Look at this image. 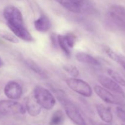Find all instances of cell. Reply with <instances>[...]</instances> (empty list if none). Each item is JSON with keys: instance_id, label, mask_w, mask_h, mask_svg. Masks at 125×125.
<instances>
[{"instance_id": "1", "label": "cell", "mask_w": 125, "mask_h": 125, "mask_svg": "<svg viewBox=\"0 0 125 125\" xmlns=\"http://www.w3.org/2000/svg\"><path fill=\"white\" fill-rule=\"evenodd\" d=\"M3 16L7 26L17 37L28 42L34 41L33 37L24 26L23 15L19 9L11 5L6 6Z\"/></svg>"}, {"instance_id": "2", "label": "cell", "mask_w": 125, "mask_h": 125, "mask_svg": "<svg viewBox=\"0 0 125 125\" xmlns=\"http://www.w3.org/2000/svg\"><path fill=\"white\" fill-rule=\"evenodd\" d=\"M55 93L58 100L63 106L68 118L77 125H86V122L78 107L73 102L68 100L65 93L61 90H56Z\"/></svg>"}, {"instance_id": "3", "label": "cell", "mask_w": 125, "mask_h": 125, "mask_svg": "<svg viewBox=\"0 0 125 125\" xmlns=\"http://www.w3.org/2000/svg\"><path fill=\"white\" fill-rule=\"evenodd\" d=\"M107 19L112 26L125 32V7L112 5L107 13Z\"/></svg>"}, {"instance_id": "4", "label": "cell", "mask_w": 125, "mask_h": 125, "mask_svg": "<svg viewBox=\"0 0 125 125\" xmlns=\"http://www.w3.org/2000/svg\"><path fill=\"white\" fill-rule=\"evenodd\" d=\"M33 96L42 108L51 110L56 104V99L51 92L42 86H37L34 89Z\"/></svg>"}, {"instance_id": "5", "label": "cell", "mask_w": 125, "mask_h": 125, "mask_svg": "<svg viewBox=\"0 0 125 125\" xmlns=\"http://www.w3.org/2000/svg\"><path fill=\"white\" fill-rule=\"evenodd\" d=\"M26 112L25 106L17 101L2 100L0 101V114L4 115H23Z\"/></svg>"}, {"instance_id": "6", "label": "cell", "mask_w": 125, "mask_h": 125, "mask_svg": "<svg viewBox=\"0 0 125 125\" xmlns=\"http://www.w3.org/2000/svg\"><path fill=\"white\" fill-rule=\"evenodd\" d=\"M66 84L71 90L82 96L90 97L92 95L93 91L91 86L84 80L72 77L66 80Z\"/></svg>"}, {"instance_id": "7", "label": "cell", "mask_w": 125, "mask_h": 125, "mask_svg": "<svg viewBox=\"0 0 125 125\" xmlns=\"http://www.w3.org/2000/svg\"><path fill=\"white\" fill-rule=\"evenodd\" d=\"M94 91L101 100L107 103L117 105L123 104V101L120 98L111 93L107 89L103 87L100 85H95L94 87Z\"/></svg>"}, {"instance_id": "8", "label": "cell", "mask_w": 125, "mask_h": 125, "mask_svg": "<svg viewBox=\"0 0 125 125\" xmlns=\"http://www.w3.org/2000/svg\"><path fill=\"white\" fill-rule=\"evenodd\" d=\"M98 80L99 83L101 84V85L106 89L111 91L114 92L121 96H125L124 91L120 87V85L115 81L112 78H110L104 74H101L98 77Z\"/></svg>"}, {"instance_id": "9", "label": "cell", "mask_w": 125, "mask_h": 125, "mask_svg": "<svg viewBox=\"0 0 125 125\" xmlns=\"http://www.w3.org/2000/svg\"><path fill=\"white\" fill-rule=\"evenodd\" d=\"M4 92L8 98L18 100L23 94V88L17 82L9 81L5 85Z\"/></svg>"}, {"instance_id": "10", "label": "cell", "mask_w": 125, "mask_h": 125, "mask_svg": "<svg viewBox=\"0 0 125 125\" xmlns=\"http://www.w3.org/2000/svg\"><path fill=\"white\" fill-rule=\"evenodd\" d=\"M56 1L68 11L76 13L85 12V10L90 2L89 0H87L84 4H82L73 0H56Z\"/></svg>"}, {"instance_id": "11", "label": "cell", "mask_w": 125, "mask_h": 125, "mask_svg": "<svg viewBox=\"0 0 125 125\" xmlns=\"http://www.w3.org/2000/svg\"><path fill=\"white\" fill-rule=\"evenodd\" d=\"M26 109L31 117H37L41 112L42 107L34 96H28L26 100Z\"/></svg>"}, {"instance_id": "12", "label": "cell", "mask_w": 125, "mask_h": 125, "mask_svg": "<svg viewBox=\"0 0 125 125\" xmlns=\"http://www.w3.org/2000/svg\"><path fill=\"white\" fill-rule=\"evenodd\" d=\"M35 29L40 32L45 33L50 30L51 23L48 17L45 14H42L34 22Z\"/></svg>"}, {"instance_id": "13", "label": "cell", "mask_w": 125, "mask_h": 125, "mask_svg": "<svg viewBox=\"0 0 125 125\" xmlns=\"http://www.w3.org/2000/svg\"><path fill=\"white\" fill-rule=\"evenodd\" d=\"M96 109L99 117L103 122L106 123H110L112 122L113 115L109 107L100 104L96 105Z\"/></svg>"}, {"instance_id": "14", "label": "cell", "mask_w": 125, "mask_h": 125, "mask_svg": "<svg viewBox=\"0 0 125 125\" xmlns=\"http://www.w3.org/2000/svg\"><path fill=\"white\" fill-rule=\"evenodd\" d=\"M75 58L78 62H81V63L96 66V67L100 66L101 65L100 62L96 58L89 54L85 53V52H77L75 54Z\"/></svg>"}, {"instance_id": "15", "label": "cell", "mask_w": 125, "mask_h": 125, "mask_svg": "<svg viewBox=\"0 0 125 125\" xmlns=\"http://www.w3.org/2000/svg\"><path fill=\"white\" fill-rule=\"evenodd\" d=\"M24 63L26 65L27 67L29 68L30 70H31L33 72L35 73L36 74H37L38 75H39L40 76H41L42 78H47L48 75L46 74V72H45V71L36 63L34 61H33L32 60L28 59H27L25 61H24Z\"/></svg>"}, {"instance_id": "16", "label": "cell", "mask_w": 125, "mask_h": 125, "mask_svg": "<svg viewBox=\"0 0 125 125\" xmlns=\"http://www.w3.org/2000/svg\"><path fill=\"white\" fill-rule=\"evenodd\" d=\"M105 52L106 54L114 61L118 63L123 67V68L125 70V56L123 55L118 54L117 52H115L112 50H111L110 48H106L105 49Z\"/></svg>"}, {"instance_id": "17", "label": "cell", "mask_w": 125, "mask_h": 125, "mask_svg": "<svg viewBox=\"0 0 125 125\" xmlns=\"http://www.w3.org/2000/svg\"><path fill=\"white\" fill-rule=\"evenodd\" d=\"M65 121V115L62 110H57L52 114L50 120V125H62Z\"/></svg>"}, {"instance_id": "18", "label": "cell", "mask_w": 125, "mask_h": 125, "mask_svg": "<svg viewBox=\"0 0 125 125\" xmlns=\"http://www.w3.org/2000/svg\"><path fill=\"white\" fill-rule=\"evenodd\" d=\"M57 45L59 46L60 48L62 50V51L67 55V56H70L71 54V51L69 46H68L66 42L65 41L64 39H63V35L61 34H59L57 35Z\"/></svg>"}, {"instance_id": "19", "label": "cell", "mask_w": 125, "mask_h": 125, "mask_svg": "<svg viewBox=\"0 0 125 125\" xmlns=\"http://www.w3.org/2000/svg\"><path fill=\"white\" fill-rule=\"evenodd\" d=\"M0 37L13 43H18L19 42L18 38L14 34L4 29H0Z\"/></svg>"}, {"instance_id": "20", "label": "cell", "mask_w": 125, "mask_h": 125, "mask_svg": "<svg viewBox=\"0 0 125 125\" xmlns=\"http://www.w3.org/2000/svg\"><path fill=\"white\" fill-rule=\"evenodd\" d=\"M107 73L115 81L117 82L120 85H122L125 87V79L122 76V75L120 73L112 69L107 70Z\"/></svg>"}, {"instance_id": "21", "label": "cell", "mask_w": 125, "mask_h": 125, "mask_svg": "<svg viewBox=\"0 0 125 125\" xmlns=\"http://www.w3.org/2000/svg\"><path fill=\"white\" fill-rule=\"evenodd\" d=\"M63 37L70 48H73L78 40L76 35L73 33H67L65 35H63Z\"/></svg>"}, {"instance_id": "22", "label": "cell", "mask_w": 125, "mask_h": 125, "mask_svg": "<svg viewBox=\"0 0 125 125\" xmlns=\"http://www.w3.org/2000/svg\"><path fill=\"white\" fill-rule=\"evenodd\" d=\"M63 68L73 78H76L79 75V71L76 66L68 64L63 66Z\"/></svg>"}, {"instance_id": "23", "label": "cell", "mask_w": 125, "mask_h": 125, "mask_svg": "<svg viewBox=\"0 0 125 125\" xmlns=\"http://www.w3.org/2000/svg\"><path fill=\"white\" fill-rule=\"evenodd\" d=\"M116 111H117V114L118 117L122 120L123 121L125 122V109H123L122 107H117L116 109Z\"/></svg>"}, {"instance_id": "24", "label": "cell", "mask_w": 125, "mask_h": 125, "mask_svg": "<svg viewBox=\"0 0 125 125\" xmlns=\"http://www.w3.org/2000/svg\"><path fill=\"white\" fill-rule=\"evenodd\" d=\"M73 1L79 2L80 4H84L87 0H73Z\"/></svg>"}, {"instance_id": "25", "label": "cell", "mask_w": 125, "mask_h": 125, "mask_svg": "<svg viewBox=\"0 0 125 125\" xmlns=\"http://www.w3.org/2000/svg\"><path fill=\"white\" fill-rule=\"evenodd\" d=\"M2 65V62L1 59H0V67Z\"/></svg>"}, {"instance_id": "26", "label": "cell", "mask_w": 125, "mask_h": 125, "mask_svg": "<svg viewBox=\"0 0 125 125\" xmlns=\"http://www.w3.org/2000/svg\"><path fill=\"white\" fill-rule=\"evenodd\" d=\"M103 125V124H102V125Z\"/></svg>"}]
</instances>
